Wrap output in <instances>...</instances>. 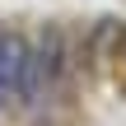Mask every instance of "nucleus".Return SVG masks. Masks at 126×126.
<instances>
[{
	"label": "nucleus",
	"instance_id": "nucleus-1",
	"mask_svg": "<svg viewBox=\"0 0 126 126\" xmlns=\"http://www.w3.org/2000/svg\"><path fill=\"white\" fill-rule=\"evenodd\" d=\"M23 61H28V47H23V37H14V33H0V79H5L14 94H19Z\"/></svg>",
	"mask_w": 126,
	"mask_h": 126
}]
</instances>
